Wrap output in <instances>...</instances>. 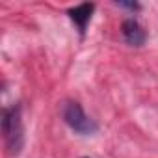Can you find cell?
<instances>
[{"mask_svg": "<svg viewBox=\"0 0 158 158\" xmlns=\"http://www.w3.org/2000/svg\"><path fill=\"white\" fill-rule=\"evenodd\" d=\"M2 134L11 156H19L24 147V125L21 115V106H10L2 112Z\"/></svg>", "mask_w": 158, "mask_h": 158, "instance_id": "cell-1", "label": "cell"}, {"mask_svg": "<svg viewBox=\"0 0 158 158\" xmlns=\"http://www.w3.org/2000/svg\"><path fill=\"white\" fill-rule=\"evenodd\" d=\"M61 114H63L65 123H67L76 134L89 136V134H95V132H97V123L86 115V112L82 110V106L78 104V102H65Z\"/></svg>", "mask_w": 158, "mask_h": 158, "instance_id": "cell-2", "label": "cell"}, {"mask_svg": "<svg viewBox=\"0 0 158 158\" xmlns=\"http://www.w3.org/2000/svg\"><path fill=\"white\" fill-rule=\"evenodd\" d=\"M121 30H123V37L127 39L128 45H132V47H141V45L145 43V32H143V28L139 26L138 21L127 19V21L123 23Z\"/></svg>", "mask_w": 158, "mask_h": 158, "instance_id": "cell-3", "label": "cell"}, {"mask_svg": "<svg viewBox=\"0 0 158 158\" xmlns=\"http://www.w3.org/2000/svg\"><path fill=\"white\" fill-rule=\"evenodd\" d=\"M93 11H95V4H88L86 2V4H78V6L71 8L69 10V17L78 28H80V32H84L88 23H89V19H91V15H93Z\"/></svg>", "mask_w": 158, "mask_h": 158, "instance_id": "cell-4", "label": "cell"}, {"mask_svg": "<svg viewBox=\"0 0 158 158\" xmlns=\"http://www.w3.org/2000/svg\"><path fill=\"white\" fill-rule=\"evenodd\" d=\"M119 6L128 8V10H139V4H132V2H119Z\"/></svg>", "mask_w": 158, "mask_h": 158, "instance_id": "cell-5", "label": "cell"}, {"mask_svg": "<svg viewBox=\"0 0 158 158\" xmlns=\"http://www.w3.org/2000/svg\"><path fill=\"white\" fill-rule=\"evenodd\" d=\"M84 158H88V156H84Z\"/></svg>", "mask_w": 158, "mask_h": 158, "instance_id": "cell-6", "label": "cell"}]
</instances>
